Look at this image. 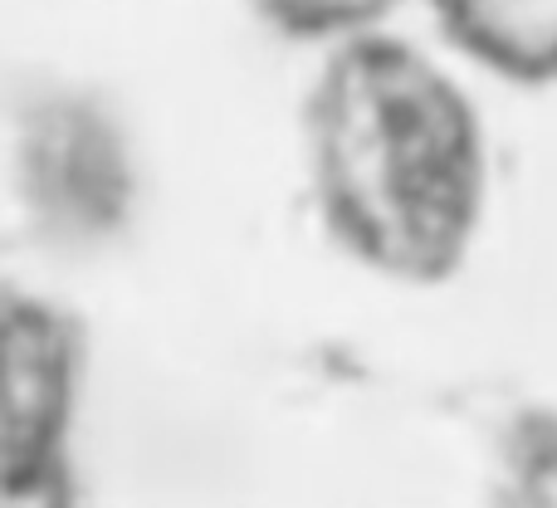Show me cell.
<instances>
[{
  "label": "cell",
  "mask_w": 557,
  "mask_h": 508,
  "mask_svg": "<svg viewBox=\"0 0 557 508\" xmlns=\"http://www.w3.org/2000/svg\"><path fill=\"white\" fill-rule=\"evenodd\" d=\"M323 235L386 284H450L490 215V137L460 78L392 29L327 45L304 98Z\"/></svg>",
  "instance_id": "1"
},
{
  "label": "cell",
  "mask_w": 557,
  "mask_h": 508,
  "mask_svg": "<svg viewBox=\"0 0 557 508\" xmlns=\"http://www.w3.org/2000/svg\"><path fill=\"white\" fill-rule=\"evenodd\" d=\"M84 367L78 318L0 274V508L74 499Z\"/></svg>",
  "instance_id": "2"
},
{
  "label": "cell",
  "mask_w": 557,
  "mask_h": 508,
  "mask_svg": "<svg viewBox=\"0 0 557 508\" xmlns=\"http://www.w3.org/2000/svg\"><path fill=\"white\" fill-rule=\"evenodd\" d=\"M460 54L509 84L557 88V0H431Z\"/></svg>",
  "instance_id": "3"
},
{
  "label": "cell",
  "mask_w": 557,
  "mask_h": 508,
  "mask_svg": "<svg viewBox=\"0 0 557 508\" xmlns=\"http://www.w3.org/2000/svg\"><path fill=\"white\" fill-rule=\"evenodd\" d=\"M499 499L513 508H557V406H529L499 441Z\"/></svg>",
  "instance_id": "4"
},
{
  "label": "cell",
  "mask_w": 557,
  "mask_h": 508,
  "mask_svg": "<svg viewBox=\"0 0 557 508\" xmlns=\"http://www.w3.org/2000/svg\"><path fill=\"white\" fill-rule=\"evenodd\" d=\"M264 29L304 45H337L347 35L382 29L401 0H245Z\"/></svg>",
  "instance_id": "5"
}]
</instances>
